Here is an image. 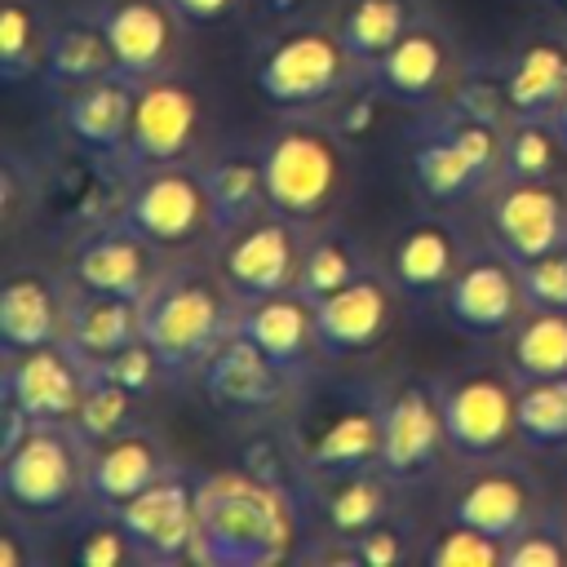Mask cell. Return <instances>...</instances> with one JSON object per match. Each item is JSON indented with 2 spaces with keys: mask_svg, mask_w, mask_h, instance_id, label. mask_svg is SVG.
<instances>
[{
  "mask_svg": "<svg viewBox=\"0 0 567 567\" xmlns=\"http://www.w3.org/2000/svg\"><path fill=\"white\" fill-rule=\"evenodd\" d=\"M501 558L505 540L456 518H439L421 540V563L430 567H501Z\"/></svg>",
  "mask_w": 567,
  "mask_h": 567,
  "instance_id": "ab89813d",
  "label": "cell"
},
{
  "mask_svg": "<svg viewBox=\"0 0 567 567\" xmlns=\"http://www.w3.org/2000/svg\"><path fill=\"white\" fill-rule=\"evenodd\" d=\"M244 301L230 292L208 252L173 257L142 297V337L164 359L173 381H195L208 350L235 332Z\"/></svg>",
  "mask_w": 567,
  "mask_h": 567,
  "instance_id": "277c9868",
  "label": "cell"
},
{
  "mask_svg": "<svg viewBox=\"0 0 567 567\" xmlns=\"http://www.w3.org/2000/svg\"><path fill=\"white\" fill-rule=\"evenodd\" d=\"M523 292H527V306H540V310H567V244L536 257V261H523Z\"/></svg>",
  "mask_w": 567,
  "mask_h": 567,
  "instance_id": "7dc6e473",
  "label": "cell"
},
{
  "mask_svg": "<svg viewBox=\"0 0 567 567\" xmlns=\"http://www.w3.org/2000/svg\"><path fill=\"white\" fill-rule=\"evenodd\" d=\"M89 381L93 363H84L66 341L0 350V403L22 408L31 421H75Z\"/></svg>",
  "mask_w": 567,
  "mask_h": 567,
  "instance_id": "603a6c76",
  "label": "cell"
},
{
  "mask_svg": "<svg viewBox=\"0 0 567 567\" xmlns=\"http://www.w3.org/2000/svg\"><path fill=\"white\" fill-rule=\"evenodd\" d=\"M403 306H408V301L399 297V288L390 284V275H385L381 266H372L368 275H359V279L346 284L341 292L323 297V301L315 306L323 363L350 368V363L377 354V350L394 337Z\"/></svg>",
  "mask_w": 567,
  "mask_h": 567,
  "instance_id": "ffe728a7",
  "label": "cell"
},
{
  "mask_svg": "<svg viewBox=\"0 0 567 567\" xmlns=\"http://www.w3.org/2000/svg\"><path fill=\"white\" fill-rule=\"evenodd\" d=\"M483 239L518 266L567 244V177H501L478 204Z\"/></svg>",
  "mask_w": 567,
  "mask_h": 567,
  "instance_id": "e0dca14e",
  "label": "cell"
},
{
  "mask_svg": "<svg viewBox=\"0 0 567 567\" xmlns=\"http://www.w3.org/2000/svg\"><path fill=\"white\" fill-rule=\"evenodd\" d=\"M97 372L102 377H111V381H120L124 390H133L142 403H151L164 385H173V372L164 368V359L151 350V341L142 337V341H133V346H124L120 354H111L106 363H97Z\"/></svg>",
  "mask_w": 567,
  "mask_h": 567,
  "instance_id": "f6af8a7d",
  "label": "cell"
},
{
  "mask_svg": "<svg viewBox=\"0 0 567 567\" xmlns=\"http://www.w3.org/2000/svg\"><path fill=\"white\" fill-rule=\"evenodd\" d=\"M133 421H142V399H137L133 390H124L120 381H111V377H102V372L93 368V381H89V390H84L80 412H75L71 425H75L89 443H102V439L120 434V430L133 425Z\"/></svg>",
  "mask_w": 567,
  "mask_h": 567,
  "instance_id": "b9f144b4",
  "label": "cell"
},
{
  "mask_svg": "<svg viewBox=\"0 0 567 567\" xmlns=\"http://www.w3.org/2000/svg\"><path fill=\"white\" fill-rule=\"evenodd\" d=\"M102 22L115 62L133 80H151L164 71H182L190 49V22L173 0H84Z\"/></svg>",
  "mask_w": 567,
  "mask_h": 567,
  "instance_id": "7402d4cb",
  "label": "cell"
},
{
  "mask_svg": "<svg viewBox=\"0 0 567 567\" xmlns=\"http://www.w3.org/2000/svg\"><path fill=\"white\" fill-rule=\"evenodd\" d=\"M306 239H310V226H301L297 217H288L279 208H266V213L248 217L244 226L221 230L217 244L208 248V257L239 301H261V297L297 288Z\"/></svg>",
  "mask_w": 567,
  "mask_h": 567,
  "instance_id": "4fadbf2b",
  "label": "cell"
},
{
  "mask_svg": "<svg viewBox=\"0 0 567 567\" xmlns=\"http://www.w3.org/2000/svg\"><path fill=\"white\" fill-rule=\"evenodd\" d=\"M208 146H213V111H208L204 89L186 75V66L137 80L133 128H128V146L120 159L124 168L204 159Z\"/></svg>",
  "mask_w": 567,
  "mask_h": 567,
  "instance_id": "8fae6325",
  "label": "cell"
},
{
  "mask_svg": "<svg viewBox=\"0 0 567 567\" xmlns=\"http://www.w3.org/2000/svg\"><path fill=\"white\" fill-rule=\"evenodd\" d=\"M461 66H465V53H461L456 31L434 9H421L416 22L385 49V58L368 75L390 97V106L421 111V106H434L452 89Z\"/></svg>",
  "mask_w": 567,
  "mask_h": 567,
  "instance_id": "d6986e66",
  "label": "cell"
},
{
  "mask_svg": "<svg viewBox=\"0 0 567 567\" xmlns=\"http://www.w3.org/2000/svg\"><path fill=\"white\" fill-rule=\"evenodd\" d=\"M456 465L447 443L439 385L421 372H385V403H381V470L399 478L408 492L443 483Z\"/></svg>",
  "mask_w": 567,
  "mask_h": 567,
  "instance_id": "30bf717a",
  "label": "cell"
},
{
  "mask_svg": "<svg viewBox=\"0 0 567 567\" xmlns=\"http://www.w3.org/2000/svg\"><path fill=\"white\" fill-rule=\"evenodd\" d=\"M403 164H408L412 195L425 208H452V213L478 208L487 199V190L496 186V177L443 128V120L430 106L408 111Z\"/></svg>",
  "mask_w": 567,
  "mask_h": 567,
  "instance_id": "ac0fdd59",
  "label": "cell"
},
{
  "mask_svg": "<svg viewBox=\"0 0 567 567\" xmlns=\"http://www.w3.org/2000/svg\"><path fill=\"white\" fill-rule=\"evenodd\" d=\"M567 164V146L549 115H518L505 124L501 177H558Z\"/></svg>",
  "mask_w": 567,
  "mask_h": 567,
  "instance_id": "f35d334b",
  "label": "cell"
},
{
  "mask_svg": "<svg viewBox=\"0 0 567 567\" xmlns=\"http://www.w3.org/2000/svg\"><path fill=\"white\" fill-rule=\"evenodd\" d=\"M195 381H199L204 399H208L221 416H230V421H239V425L279 421V416L292 408V399L301 394V385H306V381H297L288 368H279V363H275L252 337H244L239 328L226 332V337L208 350V359L199 363Z\"/></svg>",
  "mask_w": 567,
  "mask_h": 567,
  "instance_id": "7c38bea8",
  "label": "cell"
},
{
  "mask_svg": "<svg viewBox=\"0 0 567 567\" xmlns=\"http://www.w3.org/2000/svg\"><path fill=\"white\" fill-rule=\"evenodd\" d=\"M66 315H71V279L49 261L35 257H9L0 279V350H27L66 341Z\"/></svg>",
  "mask_w": 567,
  "mask_h": 567,
  "instance_id": "cb8c5ba5",
  "label": "cell"
},
{
  "mask_svg": "<svg viewBox=\"0 0 567 567\" xmlns=\"http://www.w3.org/2000/svg\"><path fill=\"white\" fill-rule=\"evenodd\" d=\"M501 359L514 368L518 381L567 377V310L527 306L523 319L501 341Z\"/></svg>",
  "mask_w": 567,
  "mask_h": 567,
  "instance_id": "d590c367",
  "label": "cell"
},
{
  "mask_svg": "<svg viewBox=\"0 0 567 567\" xmlns=\"http://www.w3.org/2000/svg\"><path fill=\"white\" fill-rule=\"evenodd\" d=\"M177 13L190 22V27H221L230 18H239L252 0H173Z\"/></svg>",
  "mask_w": 567,
  "mask_h": 567,
  "instance_id": "c3c4849f",
  "label": "cell"
},
{
  "mask_svg": "<svg viewBox=\"0 0 567 567\" xmlns=\"http://www.w3.org/2000/svg\"><path fill=\"white\" fill-rule=\"evenodd\" d=\"M501 567H567V514L563 505H549L540 518H532L523 532L505 540Z\"/></svg>",
  "mask_w": 567,
  "mask_h": 567,
  "instance_id": "7bdbcfd3",
  "label": "cell"
},
{
  "mask_svg": "<svg viewBox=\"0 0 567 567\" xmlns=\"http://www.w3.org/2000/svg\"><path fill=\"white\" fill-rule=\"evenodd\" d=\"M527 456L532 452L518 447L487 461H456L443 474V518L470 523L496 540L523 532L532 518H540L554 505L545 478Z\"/></svg>",
  "mask_w": 567,
  "mask_h": 567,
  "instance_id": "9c48e42d",
  "label": "cell"
},
{
  "mask_svg": "<svg viewBox=\"0 0 567 567\" xmlns=\"http://www.w3.org/2000/svg\"><path fill=\"white\" fill-rule=\"evenodd\" d=\"M549 120H554V128H558V137H563V146H567V97L558 102V111H554Z\"/></svg>",
  "mask_w": 567,
  "mask_h": 567,
  "instance_id": "681fc988",
  "label": "cell"
},
{
  "mask_svg": "<svg viewBox=\"0 0 567 567\" xmlns=\"http://www.w3.org/2000/svg\"><path fill=\"white\" fill-rule=\"evenodd\" d=\"M89 452L93 443L71 421H35L18 443L0 447V505L53 532L89 505Z\"/></svg>",
  "mask_w": 567,
  "mask_h": 567,
  "instance_id": "8992f818",
  "label": "cell"
},
{
  "mask_svg": "<svg viewBox=\"0 0 567 567\" xmlns=\"http://www.w3.org/2000/svg\"><path fill=\"white\" fill-rule=\"evenodd\" d=\"M421 540L425 532L416 527V518L399 509L372 532L354 536V554H359V567H403V563H421Z\"/></svg>",
  "mask_w": 567,
  "mask_h": 567,
  "instance_id": "ee69618b",
  "label": "cell"
},
{
  "mask_svg": "<svg viewBox=\"0 0 567 567\" xmlns=\"http://www.w3.org/2000/svg\"><path fill=\"white\" fill-rule=\"evenodd\" d=\"M53 536H62L66 558L75 567H146L137 540L128 536V527L120 518V509H106V505L89 501L66 523H58Z\"/></svg>",
  "mask_w": 567,
  "mask_h": 567,
  "instance_id": "836d02e7",
  "label": "cell"
},
{
  "mask_svg": "<svg viewBox=\"0 0 567 567\" xmlns=\"http://www.w3.org/2000/svg\"><path fill=\"white\" fill-rule=\"evenodd\" d=\"M509 120L518 115H554L567 97V22L554 13L549 22L523 27L514 49L501 58Z\"/></svg>",
  "mask_w": 567,
  "mask_h": 567,
  "instance_id": "4316f807",
  "label": "cell"
},
{
  "mask_svg": "<svg viewBox=\"0 0 567 567\" xmlns=\"http://www.w3.org/2000/svg\"><path fill=\"white\" fill-rule=\"evenodd\" d=\"M133 106H137V80L124 71H111L66 97H58L53 124L71 151L120 164L124 146H128V128H133Z\"/></svg>",
  "mask_w": 567,
  "mask_h": 567,
  "instance_id": "484cf974",
  "label": "cell"
},
{
  "mask_svg": "<svg viewBox=\"0 0 567 567\" xmlns=\"http://www.w3.org/2000/svg\"><path fill=\"white\" fill-rule=\"evenodd\" d=\"M53 532L9 505H0V567H49Z\"/></svg>",
  "mask_w": 567,
  "mask_h": 567,
  "instance_id": "bcb514c9",
  "label": "cell"
},
{
  "mask_svg": "<svg viewBox=\"0 0 567 567\" xmlns=\"http://www.w3.org/2000/svg\"><path fill=\"white\" fill-rule=\"evenodd\" d=\"M439 310L447 315L452 332H461L470 341L501 346L509 337V328L527 310L518 261L505 248H496L492 239H474L470 252H465V261L456 266V275L447 284Z\"/></svg>",
  "mask_w": 567,
  "mask_h": 567,
  "instance_id": "5bb4252c",
  "label": "cell"
},
{
  "mask_svg": "<svg viewBox=\"0 0 567 567\" xmlns=\"http://www.w3.org/2000/svg\"><path fill=\"white\" fill-rule=\"evenodd\" d=\"M425 9V0H341L332 22L346 40V49L372 71L385 49L416 22V13Z\"/></svg>",
  "mask_w": 567,
  "mask_h": 567,
  "instance_id": "8d00e7d4",
  "label": "cell"
},
{
  "mask_svg": "<svg viewBox=\"0 0 567 567\" xmlns=\"http://www.w3.org/2000/svg\"><path fill=\"white\" fill-rule=\"evenodd\" d=\"M381 403L385 377L323 363L279 416L301 483L381 465Z\"/></svg>",
  "mask_w": 567,
  "mask_h": 567,
  "instance_id": "7a4b0ae2",
  "label": "cell"
},
{
  "mask_svg": "<svg viewBox=\"0 0 567 567\" xmlns=\"http://www.w3.org/2000/svg\"><path fill=\"white\" fill-rule=\"evenodd\" d=\"M173 257L155 248L146 235H137L120 213L66 235L62 270L84 292H111V297H146L151 284L164 275Z\"/></svg>",
  "mask_w": 567,
  "mask_h": 567,
  "instance_id": "2e32d148",
  "label": "cell"
},
{
  "mask_svg": "<svg viewBox=\"0 0 567 567\" xmlns=\"http://www.w3.org/2000/svg\"><path fill=\"white\" fill-rule=\"evenodd\" d=\"M310 523L301 487L252 474L248 465L199 470L195 567H279L301 563Z\"/></svg>",
  "mask_w": 567,
  "mask_h": 567,
  "instance_id": "6da1fadb",
  "label": "cell"
},
{
  "mask_svg": "<svg viewBox=\"0 0 567 567\" xmlns=\"http://www.w3.org/2000/svg\"><path fill=\"white\" fill-rule=\"evenodd\" d=\"M111 71H120V62H115V49H111L102 22L93 18V9L84 0L71 4V9H58L53 31H49V44H44V62H40L35 89L49 102H58V97H66V93H75V89L111 75Z\"/></svg>",
  "mask_w": 567,
  "mask_h": 567,
  "instance_id": "f1b7e54d",
  "label": "cell"
},
{
  "mask_svg": "<svg viewBox=\"0 0 567 567\" xmlns=\"http://www.w3.org/2000/svg\"><path fill=\"white\" fill-rule=\"evenodd\" d=\"M120 217L137 235H146L155 248H164L168 257L208 252L217 244V235H221L199 159L124 168Z\"/></svg>",
  "mask_w": 567,
  "mask_h": 567,
  "instance_id": "52a82bcc",
  "label": "cell"
},
{
  "mask_svg": "<svg viewBox=\"0 0 567 567\" xmlns=\"http://www.w3.org/2000/svg\"><path fill=\"white\" fill-rule=\"evenodd\" d=\"M142 341V301L137 297H111V292H84L71 284V315H66V346L84 363H106L124 346Z\"/></svg>",
  "mask_w": 567,
  "mask_h": 567,
  "instance_id": "1f68e13d",
  "label": "cell"
},
{
  "mask_svg": "<svg viewBox=\"0 0 567 567\" xmlns=\"http://www.w3.org/2000/svg\"><path fill=\"white\" fill-rule=\"evenodd\" d=\"M44 199H49V164H40L35 155H22L18 146H4V168H0V213H4V230L13 235L18 221H35L44 217Z\"/></svg>",
  "mask_w": 567,
  "mask_h": 567,
  "instance_id": "60d3db41",
  "label": "cell"
},
{
  "mask_svg": "<svg viewBox=\"0 0 567 567\" xmlns=\"http://www.w3.org/2000/svg\"><path fill=\"white\" fill-rule=\"evenodd\" d=\"M244 337H252L279 368H288L297 381H310L323 368V350H319V323H315V301L301 297L297 288L261 297V301H244L239 323Z\"/></svg>",
  "mask_w": 567,
  "mask_h": 567,
  "instance_id": "f546056e",
  "label": "cell"
},
{
  "mask_svg": "<svg viewBox=\"0 0 567 567\" xmlns=\"http://www.w3.org/2000/svg\"><path fill=\"white\" fill-rule=\"evenodd\" d=\"M372 266H381L368 244L337 217L328 226H315L310 239H306V257H301V270H297V292L310 297L315 306L332 292H341L346 284H354L359 275H368Z\"/></svg>",
  "mask_w": 567,
  "mask_h": 567,
  "instance_id": "d6a6232c",
  "label": "cell"
},
{
  "mask_svg": "<svg viewBox=\"0 0 567 567\" xmlns=\"http://www.w3.org/2000/svg\"><path fill=\"white\" fill-rule=\"evenodd\" d=\"M447 443L456 461L518 452V377L505 359H474L434 372Z\"/></svg>",
  "mask_w": 567,
  "mask_h": 567,
  "instance_id": "ba28073f",
  "label": "cell"
},
{
  "mask_svg": "<svg viewBox=\"0 0 567 567\" xmlns=\"http://www.w3.org/2000/svg\"><path fill=\"white\" fill-rule=\"evenodd\" d=\"M363 80L368 66L346 49L332 18L279 22L252 53V89L275 115L332 111Z\"/></svg>",
  "mask_w": 567,
  "mask_h": 567,
  "instance_id": "5b68a950",
  "label": "cell"
},
{
  "mask_svg": "<svg viewBox=\"0 0 567 567\" xmlns=\"http://www.w3.org/2000/svg\"><path fill=\"white\" fill-rule=\"evenodd\" d=\"M199 164H204V182L217 208V230L244 226L248 217L270 208L261 142H213Z\"/></svg>",
  "mask_w": 567,
  "mask_h": 567,
  "instance_id": "4dcf8cb0",
  "label": "cell"
},
{
  "mask_svg": "<svg viewBox=\"0 0 567 567\" xmlns=\"http://www.w3.org/2000/svg\"><path fill=\"white\" fill-rule=\"evenodd\" d=\"M301 505H306L310 536L328 532V536H350L354 540V536L372 532L377 523H385L390 514L408 509V487L399 478H390L381 465H368V470L301 483Z\"/></svg>",
  "mask_w": 567,
  "mask_h": 567,
  "instance_id": "d4e9b609",
  "label": "cell"
},
{
  "mask_svg": "<svg viewBox=\"0 0 567 567\" xmlns=\"http://www.w3.org/2000/svg\"><path fill=\"white\" fill-rule=\"evenodd\" d=\"M173 465H177V456L168 452L159 430L151 421H133L120 434L93 443V452H89V501L106 505V509H120L124 501H133L142 487H151Z\"/></svg>",
  "mask_w": 567,
  "mask_h": 567,
  "instance_id": "83f0119b",
  "label": "cell"
},
{
  "mask_svg": "<svg viewBox=\"0 0 567 567\" xmlns=\"http://www.w3.org/2000/svg\"><path fill=\"white\" fill-rule=\"evenodd\" d=\"M270 208L297 217L301 226H328L341 217L354 190V142L323 115H275V124L257 137Z\"/></svg>",
  "mask_w": 567,
  "mask_h": 567,
  "instance_id": "3957f363",
  "label": "cell"
},
{
  "mask_svg": "<svg viewBox=\"0 0 567 567\" xmlns=\"http://www.w3.org/2000/svg\"><path fill=\"white\" fill-rule=\"evenodd\" d=\"M563 514H567V501H563Z\"/></svg>",
  "mask_w": 567,
  "mask_h": 567,
  "instance_id": "816d5d0a",
  "label": "cell"
},
{
  "mask_svg": "<svg viewBox=\"0 0 567 567\" xmlns=\"http://www.w3.org/2000/svg\"><path fill=\"white\" fill-rule=\"evenodd\" d=\"M58 9L49 0H0V80L4 89L35 84Z\"/></svg>",
  "mask_w": 567,
  "mask_h": 567,
  "instance_id": "e575fe53",
  "label": "cell"
},
{
  "mask_svg": "<svg viewBox=\"0 0 567 567\" xmlns=\"http://www.w3.org/2000/svg\"><path fill=\"white\" fill-rule=\"evenodd\" d=\"M474 235L461 226V217L452 208H416L385 244L381 270L390 275V284L399 288V297L408 306H439L456 266L465 261Z\"/></svg>",
  "mask_w": 567,
  "mask_h": 567,
  "instance_id": "9a60e30c",
  "label": "cell"
},
{
  "mask_svg": "<svg viewBox=\"0 0 567 567\" xmlns=\"http://www.w3.org/2000/svg\"><path fill=\"white\" fill-rule=\"evenodd\" d=\"M518 443L532 456L567 452V377L518 381Z\"/></svg>",
  "mask_w": 567,
  "mask_h": 567,
  "instance_id": "74e56055",
  "label": "cell"
},
{
  "mask_svg": "<svg viewBox=\"0 0 567 567\" xmlns=\"http://www.w3.org/2000/svg\"><path fill=\"white\" fill-rule=\"evenodd\" d=\"M549 9H554V13L563 18V22H567V0H549Z\"/></svg>",
  "mask_w": 567,
  "mask_h": 567,
  "instance_id": "f907efd6",
  "label": "cell"
},
{
  "mask_svg": "<svg viewBox=\"0 0 567 567\" xmlns=\"http://www.w3.org/2000/svg\"><path fill=\"white\" fill-rule=\"evenodd\" d=\"M128 536L137 540L146 567H195V527H199V470L177 461L151 487L120 505Z\"/></svg>",
  "mask_w": 567,
  "mask_h": 567,
  "instance_id": "44dd1931",
  "label": "cell"
}]
</instances>
